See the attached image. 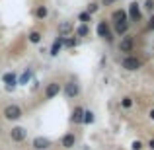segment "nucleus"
<instances>
[{
  "label": "nucleus",
  "instance_id": "obj_20",
  "mask_svg": "<svg viewBox=\"0 0 154 150\" xmlns=\"http://www.w3.org/2000/svg\"><path fill=\"white\" fill-rule=\"evenodd\" d=\"M47 16H49V8L47 6H37L35 8V18L37 20H45Z\"/></svg>",
  "mask_w": 154,
  "mask_h": 150
},
{
  "label": "nucleus",
  "instance_id": "obj_4",
  "mask_svg": "<svg viewBox=\"0 0 154 150\" xmlns=\"http://www.w3.org/2000/svg\"><path fill=\"white\" fill-rule=\"evenodd\" d=\"M121 66H123L125 70H129V72H135V70H139V68L143 66V63H140V59H137V57L127 55V57L121 59Z\"/></svg>",
  "mask_w": 154,
  "mask_h": 150
},
{
  "label": "nucleus",
  "instance_id": "obj_30",
  "mask_svg": "<svg viewBox=\"0 0 154 150\" xmlns=\"http://www.w3.org/2000/svg\"><path fill=\"white\" fill-rule=\"evenodd\" d=\"M146 146L150 148V150H154V139H150V140H148V142H146Z\"/></svg>",
  "mask_w": 154,
  "mask_h": 150
},
{
  "label": "nucleus",
  "instance_id": "obj_24",
  "mask_svg": "<svg viewBox=\"0 0 154 150\" xmlns=\"http://www.w3.org/2000/svg\"><path fill=\"white\" fill-rule=\"evenodd\" d=\"M121 107H123V109H131V107H133V98L125 96V98L121 99Z\"/></svg>",
  "mask_w": 154,
  "mask_h": 150
},
{
  "label": "nucleus",
  "instance_id": "obj_19",
  "mask_svg": "<svg viewBox=\"0 0 154 150\" xmlns=\"http://www.w3.org/2000/svg\"><path fill=\"white\" fill-rule=\"evenodd\" d=\"M88 33H90V26H84V23H80V26L74 29V35H76V37H86Z\"/></svg>",
  "mask_w": 154,
  "mask_h": 150
},
{
  "label": "nucleus",
  "instance_id": "obj_15",
  "mask_svg": "<svg viewBox=\"0 0 154 150\" xmlns=\"http://www.w3.org/2000/svg\"><path fill=\"white\" fill-rule=\"evenodd\" d=\"M82 119H84V109L82 107H74V111H72V115H70V121L74 125H80Z\"/></svg>",
  "mask_w": 154,
  "mask_h": 150
},
{
  "label": "nucleus",
  "instance_id": "obj_2",
  "mask_svg": "<svg viewBox=\"0 0 154 150\" xmlns=\"http://www.w3.org/2000/svg\"><path fill=\"white\" fill-rule=\"evenodd\" d=\"M63 92H64V96H66L68 99H74V98H78V94H80V86H78V82L76 80H66V82L63 84Z\"/></svg>",
  "mask_w": 154,
  "mask_h": 150
},
{
  "label": "nucleus",
  "instance_id": "obj_6",
  "mask_svg": "<svg viewBox=\"0 0 154 150\" xmlns=\"http://www.w3.org/2000/svg\"><path fill=\"white\" fill-rule=\"evenodd\" d=\"M96 33H98L102 39H107L109 43L113 41V33H111V27H109V23H107V22H98V27H96Z\"/></svg>",
  "mask_w": 154,
  "mask_h": 150
},
{
  "label": "nucleus",
  "instance_id": "obj_21",
  "mask_svg": "<svg viewBox=\"0 0 154 150\" xmlns=\"http://www.w3.org/2000/svg\"><path fill=\"white\" fill-rule=\"evenodd\" d=\"M76 45H78V37H64L63 39V47H66V49H74Z\"/></svg>",
  "mask_w": 154,
  "mask_h": 150
},
{
  "label": "nucleus",
  "instance_id": "obj_12",
  "mask_svg": "<svg viewBox=\"0 0 154 150\" xmlns=\"http://www.w3.org/2000/svg\"><path fill=\"white\" fill-rule=\"evenodd\" d=\"M74 31V26L70 22H63L59 23V35L60 37H70V33Z\"/></svg>",
  "mask_w": 154,
  "mask_h": 150
},
{
  "label": "nucleus",
  "instance_id": "obj_7",
  "mask_svg": "<svg viewBox=\"0 0 154 150\" xmlns=\"http://www.w3.org/2000/svg\"><path fill=\"white\" fill-rule=\"evenodd\" d=\"M135 49V37L133 35H123L119 41V51L121 53H133Z\"/></svg>",
  "mask_w": 154,
  "mask_h": 150
},
{
  "label": "nucleus",
  "instance_id": "obj_8",
  "mask_svg": "<svg viewBox=\"0 0 154 150\" xmlns=\"http://www.w3.org/2000/svg\"><path fill=\"white\" fill-rule=\"evenodd\" d=\"M2 80L4 84H6V92H14L16 86H18V76L14 74V72H6V74H2Z\"/></svg>",
  "mask_w": 154,
  "mask_h": 150
},
{
  "label": "nucleus",
  "instance_id": "obj_23",
  "mask_svg": "<svg viewBox=\"0 0 154 150\" xmlns=\"http://www.w3.org/2000/svg\"><path fill=\"white\" fill-rule=\"evenodd\" d=\"M78 22H82L84 26H88V23L92 22V16L86 14V12H80V14H78Z\"/></svg>",
  "mask_w": 154,
  "mask_h": 150
},
{
  "label": "nucleus",
  "instance_id": "obj_17",
  "mask_svg": "<svg viewBox=\"0 0 154 150\" xmlns=\"http://www.w3.org/2000/svg\"><path fill=\"white\" fill-rule=\"evenodd\" d=\"M31 78H33V72L27 68V70H23V72H22V76L18 78V84H22V86H27V84L31 82Z\"/></svg>",
  "mask_w": 154,
  "mask_h": 150
},
{
  "label": "nucleus",
  "instance_id": "obj_16",
  "mask_svg": "<svg viewBox=\"0 0 154 150\" xmlns=\"http://www.w3.org/2000/svg\"><path fill=\"white\" fill-rule=\"evenodd\" d=\"M111 20H113V23H119V22H129V20H127V12H125V10H113Z\"/></svg>",
  "mask_w": 154,
  "mask_h": 150
},
{
  "label": "nucleus",
  "instance_id": "obj_22",
  "mask_svg": "<svg viewBox=\"0 0 154 150\" xmlns=\"http://www.w3.org/2000/svg\"><path fill=\"white\" fill-rule=\"evenodd\" d=\"M94 111H86V109H84V119H82V123H86V125H92L94 123Z\"/></svg>",
  "mask_w": 154,
  "mask_h": 150
},
{
  "label": "nucleus",
  "instance_id": "obj_27",
  "mask_svg": "<svg viewBox=\"0 0 154 150\" xmlns=\"http://www.w3.org/2000/svg\"><path fill=\"white\" fill-rule=\"evenodd\" d=\"M131 150H143V142H140V140H133Z\"/></svg>",
  "mask_w": 154,
  "mask_h": 150
},
{
  "label": "nucleus",
  "instance_id": "obj_3",
  "mask_svg": "<svg viewBox=\"0 0 154 150\" xmlns=\"http://www.w3.org/2000/svg\"><path fill=\"white\" fill-rule=\"evenodd\" d=\"M60 92H63V84L57 82V80H53V82H49L45 86V90H43V98H45V99H53V98H57Z\"/></svg>",
  "mask_w": 154,
  "mask_h": 150
},
{
  "label": "nucleus",
  "instance_id": "obj_1",
  "mask_svg": "<svg viewBox=\"0 0 154 150\" xmlns=\"http://www.w3.org/2000/svg\"><path fill=\"white\" fill-rule=\"evenodd\" d=\"M2 115H4V119H6V121H20L23 117V109L20 107L18 103H10V105L4 107Z\"/></svg>",
  "mask_w": 154,
  "mask_h": 150
},
{
  "label": "nucleus",
  "instance_id": "obj_29",
  "mask_svg": "<svg viewBox=\"0 0 154 150\" xmlns=\"http://www.w3.org/2000/svg\"><path fill=\"white\" fill-rule=\"evenodd\" d=\"M113 2H117V0H102V4H103V6H111Z\"/></svg>",
  "mask_w": 154,
  "mask_h": 150
},
{
  "label": "nucleus",
  "instance_id": "obj_28",
  "mask_svg": "<svg viewBox=\"0 0 154 150\" xmlns=\"http://www.w3.org/2000/svg\"><path fill=\"white\" fill-rule=\"evenodd\" d=\"M146 29L148 31H154V14L148 18V23H146Z\"/></svg>",
  "mask_w": 154,
  "mask_h": 150
},
{
  "label": "nucleus",
  "instance_id": "obj_14",
  "mask_svg": "<svg viewBox=\"0 0 154 150\" xmlns=\"http://www.w3.org/2000/svg\"><path fill=\"white\" fill-rule=\"evenodd\" d=\"M27 41L33 43V45H39V43L43 41V33H41V31H37V29L29 31V33H27Z\"/></svg>",
  "mask_w": 154,
  "mask_h": 150
},
{
  "label": "nucleus",
  "instance_id": "obj_9",
  "mask_svg": "<svg viewBox=\"0 0 154 150\" xmlns=\"http://www.w3.org/2000/svg\"><path fill=\"white\" fill-rule=\"evenodd\" d=\"M10 139L14 140V142H23V140L27 139V131H26L23 127H12Z\"/></svg>",
  "mask_w": 154,
  "mask_h": 150
},
{
  "label": "nucleus",
  "instance_id": "obj_5",
  "mask_svg": "<svg viewBox=\"0 0 154 150\" xmlns=\"http://www.w3.org/2000/svg\"><path fill=\"white\" fill-rule=\"evenodd\" d=\"M127 20H129V22H140V20H143V10H140L139 2H131V4H129Z\"/></svg>",
  "mask_w": 154,
  "mask_h": 150
},
{
  "label": "nucleus",
  "instance_id": "obj_31",
  "mask_svg": "<svg viewBox=\"0 0 154 150\" xmlns=\"http://www.w3.org/2000/svg\"><path fill=\"white\" fill-rule=\"evenodd\" d=\"M148 117H150V119H152V121H154V107H152V109H150V111H148Z\"/></svg>",
  "mask_w": 154,
  "mask_h": 150
},
{
  "label": "nucleus",
  "instance_id": "obj_18",
  "mask_svg": "<svg viewBox=\"0 0 154 150\" xmlns=\"http://www.w3.org/2000/svg\"><path fill=\"white\" fill-rule=\"evenodd\" d=\"M129 29V22H119V23H113V31L117 35H125Z\"/></svg>",
  "mask_w": 154,
  "mask_h": 150
},
{
  "label": "nucleus",
  "instance_id": "obj_11",
  "mask_svg": "<svg viewBox=\"0 0 154 150\" xmlns=\"http://www.w3.org/2000/svg\"><path fill=\"white\" fill-rule=\"evenodd\" d=\"M74 144H76V135L74 133H66V135L60 139V146L63 148H74Z\"/></svg>",
  "mask_w": 154,
  "mask_h": 150
},
{
  "label": "nucleus",
  "instance_id": "obj_10",
  "mask_svg": "<svg viewBox=\"0 0 154 150\" xmlns=\"http://www.w3.org/2000/svg\"><path fill=\"white\" fill-rule=\"evenodd\" d=\"M31 146L35 150H47L51 146V140L47 139V136H35V139L31 140Z\"/></svg>",
  "mask_w": 154,
  "mask_h": 150
},
{
  "label": "nucleus",
  "instance_id": "obj_25",
  "mask_svg": "<svg viewBox=\"0 0 154 150\" xmlns=\"http://www.w3.org/2000/svg\"><path fill=\"white\" fill-rule=\"evenodd\" d=\"M100 10V4L98 2H92V4H88V8H86V14H96V12Z\"/></svg>",
  "mask_w": 154,
  "mask_h": 150
},
{
  "label": "nucleus",
  "instance_id": "obj_13",
  "mask_svg": "<svg viewBox=\"0 0 154 150\" xmlns=\"http://www.w3.org/2000/svg\"><path fill=\"white\" fill-rule=\"evenodd\" d=\"M63 39H64V37H60V35H59V37L53 41V45H51V49H49V55H51V57H57V55L60 53V49H63Z\"/></svg>",
  "mask_w": 154,
  "mask_h": 150
},
{
  "label": "nucleus",
  "instance_id": "obj_26",
  "mask_svg": "<svg viewBox=\"0 0 154 150\" xmlns=\"http://www.w3.org/2000/svg\"><path fill=\"white\" fill-rule=\"evenodd\" d=\"M144 10H146V12H150V16L154 14V0H144Z\"/></svg>",
  "mask_w": 154,
  "mask_h": 150
},
{
  "label": "nucleus",
  "instance_id": "obj_32",
  "mask_svg": "<svg viewBox=\"0 0 154 150\" xmlns=\"http://www.w3.org/2000/svg\"><path fill=\"white\" fill-rule=\"evenodd\" d=\"M0 133H2V127H0Z\"/></svg>",
  "mask_w": 154,
  "mask_h": 150
}]
</instances>
